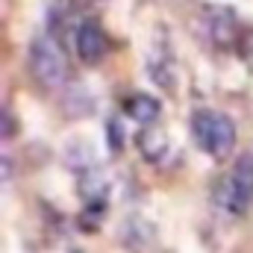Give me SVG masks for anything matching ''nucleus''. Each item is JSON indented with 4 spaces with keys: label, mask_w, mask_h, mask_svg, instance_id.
Wrapping results in <instances>:
<instances>
[{
    "label": "nucleus",
    "mask_w": 253,
    "mask_h": 253,
    "mask_svg": "<svg viewBox=\"0 0 253 253\" xmlns=\"http://www.w3.org/2000/svg\"><path fill=\"white\" fill-rule=\"evenodd\" d=\"M124 112L132 121H141V124H153L156 115H159V100L150 97V94H129L124 100Z\"/></svg>",
    "instance_id": "nucleus-6"
},
{
    "label": "nucleus",
    "mask_w": 253,
    "mask_h": 253,
    "mask_svg": "<svg viewBox=\"0 0 253 253\" xmlns=\"http://www.w3.org/2000/svg\"><path fill=\"white\" fill-rule=\"evenodd\" d=\"M230 183H233V189L239 191V197L251 206L253 203V156L251 153H242V156L233 162Z\"/></svg>",
    "instance_id": "nucleus-5"
},
{
    "label": "nucleus",
    "mask_w": 253,
    "mask_h": 253,
    "mask_svg": "<svg viewBox=\"0 0 253 253\" xmlns=\"http://www.w3.org/2000/svg\"><path fill=\"white\" fill-rule=\"evenodd\" d=\"M106 132H109V147H112V150H121V147H124V135H121V124H118L115 118L106 124Z\"/></svg>",
    "instance_id": "nucleus-7"
},
{
    "label": "nucleus",
    "mask_w": 253,
    "mask_h": 253,
    "mask_svg": "<svg viewBox=\"0 0 253 253\" xmlns=\"http://www.w3.org/2000/svg\"><path fill=\"white\" fill-rule=\"evenodd\" d=\"M135 147L141 150V156H144L147 162H159V159L165 156V150H168V132L156 124L144 126V129H138V135H135Z\"/></svg>",
    "instance_id": "nucleus-4"
},
{
    "label": "nucleus",
    "mask_w": 253,
    "mask_h": 253,
    "mask_svg": "<svg viewBox=\"0 0 253 253\" xmlns=\"http://www.w3.org/2000/svg\"><path fill=\"white\" fill-rule=\"evenodd\" d=\"M74 44H77V56L85 65L100 62V56L106 53V39H103V30H100L97 21H83V24L77 27Z\"/></svg>",
    "instance_id": "nucleus-3"
},
{
    "label": "nucleus",
    "mask_w": 253,
    "mask_h": 253,
    "mask_svg": "<svg viewBox=\"0 0 253 253\" xmlns=\"http://www.w3.org/2000/svg\"><path fill=\"white\" fill-rule=\"evenodd\" d=\"M15 132V126L9 124V109H3V138H9Z\"/></svg>",
    "instance_id": "nucleus-8"
},
{
    "label": "nucleus",
    "mask_w": 253,
    "mask_h": 253,
    "mask_svg": "<svg viewBox=\"0 0 253 253\" xmlns=\"http://www.w3.org/2000/svg\"><path fill=\"white\" fill-rule=\"evenodd\" d=\"M71 253H83V251H71Z\"/></svg>",
    "instance_id": "nucleus-9"
},
{
    "label": "nucleus",
    "mask_w": 253,
    "mask_h": 253,
    "mask_svg": "<svg viewBox=\"0 0 253 253\" xmlns=\"http://www.w3.org/2000/svg\"><path fill=\"white\" fill-rule=\"evenodd\" d=\"M191 132L203 150H209L215 159L227 156L236 144V126L227 115L212 112V109H197L191 115Z\"/></svg>",
    "instance_id": "nucleus-1"
},
{
    "label": "nucleus",
    "mask_w": 253,
    "mask_h": 253,
    "mask_svg": "<svg viewBox=\"0 0 253 253\" xmlns=\"http://www.w3.org/2000/svg\"><path fill=\"white\" fill-rule=\"evenodd\" d=\"M30 65H33V74H36L44 85L53 88V85H62L65 83V74H68L65 53L50 36L33 39V44H30Z\"/></svg>",
    "instance_id": "nucleus-2"
}]
</instances>
